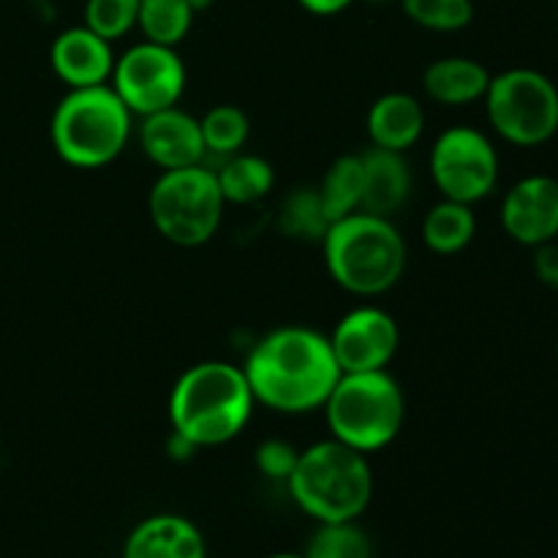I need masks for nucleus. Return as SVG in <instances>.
<instances>
[{
  "mask_svg": "<svg viewBox=\"0 0 558 558\" xmlns=\"http://www.w3.org/2000/svg\"><path fill=\"white\" fill-rule=\"evenodd\" d=\"M194 16L189 0H140L136 27L147 41L178 47L191 33Z\"/></svg>",
  "mask_w": 558,
  "mask_h": 558,
  "instance_id": "obj_22",
  "label": "nucleus"
},
{
  "mask_svg": "<svg viewBox=\"0 0 558 558\" xmlns=\"http://www.w3.org/2000/svg\"><path fill=\"white\" fill-rule=\"evenodd\" d=\"M365 131L371 147L409 153L425 134V107L412 93L390 90L371 104Z\"/></svg>",
  "mask_w": 558,
  "mask_h": 558,
  "instance_id": "obj_16",
  "label": "nucleus"
},
{
  "mask_svg": "<svg viewBox=\"0 0 558 558\" xmlns=\"http://www.w3.org/2000/svg\"><path fill=\"white\" fill-rule=\"evenodd\" d=\"M298 3L314 16H336L347 11L354 0H298Z\"/></svg>",
  "mask_w": 558,
  "mask_h": 558,
  "instance_id": "obj_30",
  "label": "nucleus"
},
{
  "mask_svg": "<svg viewBox=\"0 0 558 558\" xmlns=\"http://www.w3.org/2000/svg\"><path fill=\"white\" fill-rule=\"evenodd\" d=\"M327 338L341 374L385 371L401 347V327L390 311L365 303L347 311Z\"/></svg>",
  "mask_w": 558,
  "mask_h": 558,
  "instance_id": "obj_11",
  "label": "nucleus"
},
{
  "mask_svg": "<svg viewBox=\"0 0 558 558\" xmlns=\"http://www.w3.org/2000/svg\"><path fill=\"white\" fill-rule=\"evenodd\" d=\"M490 71L466 54H447L423 71V90L439 107H469L485 98Z\"/></svg>",
  "mask_w": 558,
  "mask_h": 558,
  "instance_id": "obj_18",
  "label": "nucleus"
},
{
  "mask_svg": "<svg viewBox=\"0 0 558 558\" xmlns=\"http://www.w3.org/2000/svg\"><path fill=\"white\" fill-rule=\"evenodd\" d=\"M287 488L294 505L316 523L360 521L374 499V469L365 452L327 436L300 450Z\"/></svg>",
  "mask_w": 558,
  "mask_h": 558,
  "instance_id": "obj_4",
  "label": "nucleus"
},
{
  "mask_svg": "<svg viewBox=\"0 0 558 558\" xmlns=\"http://www.w3.org/2000/svg\"><path fill=\"white\" fill-rule=\"evenodd\" d=\"M123 558H207V543L191 518L158 512L131 529Z\"/></svg>",
  "mask_w": 558,
  "mask_h": 558,
  "instance_id": "obj_15",
  "label": "nucleus"
},
{
  "mask_svg": "<svg viewBox=\"0 0 558 558\" xmlns=\"http://www.w3.org/2000/svg\"><path fill=\"white\" fill-rule=\"evenodd\" d=\"M278 227H281L283 234H289V238L311 240V243H319V240L325 238L330 221H327L319 194H316V185L314 189H294L292 194L283 199Z\"/></svg>",
  "mask_w": 558,
  "mask_h": 558,
  "instance_id": "obj_25",
  "label": "nucleus"
},
{
  "mask_svg": "<svg viewBox=\"0 0 558 558\" xmlns=\"http://www.w3.org/2000/svg\"><path fill=\"white\" fill-rule=\"evenodd\" d=\"M332 439L352 450L379 452L398 439L407 423V396L390 371L341 374L322 407Z\"/></svg>",
  "mask_w": 558,
  "mask_h": 558,
  "instance_id": "obj_6",
  "label": "nucleus"
},
{
  "mask_svg": "<svg viewBox=\"0 0 558 558\" xmlns=\"http://www.w3.org/2000/svg\"><path fill=\"white\" fill-rule=\"evenodd\" d=\"M300 450L287 439H265L256 447L254 463L267 480L272 483H287L292 477L294 466H298Z\"/></svg>",
  "mask_w": 558,
  "mask_h": 558,
  "instance_id": "obj_28",
  "label": "nucleus"
},
{
  "mask_svg": "<svg viewBox=\"0 0 558 558\" xmlns=\"http://www.w3.org/2000/svg\"><path fill=\"white\" fill-rule=\"evenodd\" d=\"M420 238L428 251L439 256H456L477 238V216L472 205L439 199L420 223Z\"/></svg>",
  "mask_w": 558,
  "mask_h": 558,
  "instance_id": "obj_19",
  "label": "nucleus"
},
{
  "mask_svg": "<svg viewBox=\"0 0 558 558\" xmlns=\"http://www.w3.org/2000/svg\"><path fill=\"white\" fill-rule=\"evenodd\" d=\"M216 178L227 205H256L276 189V169L265 156H256V153L240 150L227 156L221 169H216Z\"/></svg>",
  "mask_w": 558,
  "mask_h": 558,
  "instance_id": "obj_20",
  "label": "nucleus"
},
{
  "mask_svg": "<svg viewBox=\"0 0 558 558\" xmlns=\"http://www.w3.org/2000/svg\"><path fill=\"white\" fill-rule=\"evenodd\" d=\"M534 276L539 283L558 292V243H545L534 248Z\"/></svg>",
  "mask_w": 558,
  "mask_h": 558,
  "instance_id": "obj_29",
  "label": "nucleus"
},
{
  "mask_svg": "<svg viewBox=\"0 0 558 558\" xmlns=\"http://www.w3.org/2000/svg\"><path fill=\"white\" fill-rule=\"evenodd\" d=\"M414 25L434 33H458L474 22V0H401Z\"/></svg>",
  "mask_w": 558,
  "mask_h": 558,
  "instance_id": "obj_26",
  "label": "nucleus"
},
{
  "mask_svg": "<svg viewBox=\"0 0 558 558\" xmlns=\"http://www.w3.org/2000/svg\"><path fill=\"white\" fill-rule=\"evenodd\" d=\"M485 118L499 140L515 147H543L558 134V85L529 65L499 71L485 90Z\"/></svg>",
  "mask_w": 558,
  "mask_h": 558,
  "instance_id": "obj_8",
  "label": "nucleus"
},
{
  "mask_svg": "<svg viewBox=\"0 0 558 558\" xmlns=\"http://www.w3.org/2000/svg\"><path fill=\"white\" fill-rule=\"evenodd\" d=\"M430 178L441 199L480 205L499 185V150L485 131L450 125L430 145Z\"/></svg>",
  "mask_w": 558,
  "mask_h": 558,
  "instance_id": "obj_9",
  "label": "nucleus"
},
{
  "mask_svg": "<svg viewBox=\"0 0 558 558\" xmlns=\"http://www.w3.org/2000/svg\"><path fill=\"white\" fill-rule=\"evenodd\" d=\"M363 191H365V169L360 153H347L338 156L322 174V183L316 185L322 207H325L327 221H338L343 216L363 210Z\"/></svg>",
  "mask_w": 558,
  "mask_h": 558,
  "instance_id": "obj_21",
  "label": "nucleus"
},
{
  "mask_svg": "<svg viewBox=\"0 0 558 558\" xmlns=\"http://www.w3.org/2000/svg\"><path fill=\"white\" fill-rule=\"evenodd\" d=\"M556 352H558V349H556Z\"/></svg>",
  "mask_w": 558,
  "mask_h": 558,
  "instance_id": "obj_34",
  "label": "nucleus"
},
{
  "mask_svg": "<svg viewBox=\"0 0 558 558\" xmlns=\"http://www.w3.org/2000/svg\"><path fill=\"white\" fill-rule=\"evenodd\" d=\"M189 5H191V9H194V14H199V11L210 9L213 0H189Z\"/></svg>",
  "mask_w": 558,
  "mask_h": 558,
  "instance_id": "obj_31",
  "label": "nucleus"
},
{
  "mask_svg": "<svg viewBox=\"0 0 558 558\" xmlns=\"http://www.w3.org/2000/svg\"><path fill=\"white\" fill-rule=\"evenodd\" d=\"M365 191L363 210L374 216L392 218L412 196V167L407 153L381 150V147H365L363 153Z\"/></svg>",
  "mask_w": 558,
  "mask_h": 558,
  "instance_id": "obj_17",
  "label": "nucleus"
},
{
  "mask_svg": "<svg viewBox=\"0 0 558 558\" xmlns=\"http://www.w3.org/2000/svg\"><path fill=\"white\" fill-rule=\"evenodd\" d=\"M227 199L218 185L216 169L194 163L167 169L147 191V216L153 229L178 248H199L218 234Z\"/></svg>",
  "mask_w": 558,
  "mask_h": 558,
  "instance_id": "obj_7",
  "label": "nucleus"
},
{
  "mask_svg": "<svg viewBox=\"0 0 558 558\" xmlns=\"http://www.w3.org/2000/svg\"><path fill=\"white\" fill-rule=\"evenodd\" d=\"M256 407L278 414H311L325 407L341 379L330 338L305 325H283L262 336L243 363Z\"/></svg>",
  "mask_w": 558,
  "mask_h": 558,
  "instance_id": "obj_1",
  "label": "nucleus"
},
{
  "mask_svg": "<svg viewBox=\"0 0 558 558\" xmlns=\"http://www.w3.org/2000/svg\"><path fill=\"white\" fill-rule=\"evenodd\" d=\"M140 0H87L85 25L107 41H118L136 27Z\"/></svg>",
  "mask_w": 558,
  "mask_h": 558,
  "instance_id": "obj_27",
  "label": "nucleus"
},
{
  "mask_svg": "<svg viewBox=\"0 0 558 558\" xmlns=\"http://www.w3.org/2000/svg\"><path fill=\"white\" fill-rule=\"evenodd\" d=\"M254 392L243 365L227 360H205L178 376L169 392L172 434L205 450L238 439L254 417Z\"/></svg>",
  "mask_w": 558,
  "mask_h": 558,
  "instance_id": "obj_2",
  "label": "nucleus"
},
{
  "mask_svg": "<svg viewBox=\"0 0 558 558\" xmlns=\"http://www.w3.org/2000/svg\"><path fill=\"white\" fill-rule=\"evenodd\" d=\"M327 276L354 298H379L403 278L409 248L392 218L357 210L327 227L319 240Z\"/></svg>",
  "mask_w": 558,
  "mask_h": 558,
  "instance_id": "obj_3",
  "label": "nucleus"
},
{
  "mask_svg": "<svg viewBox=\"0 0 558 558\" xmlns=\"http://www.w3.org/2000/svg\"><path fill=\"white\" fill-rule=\"evenodd\" d=\"M134 136V114L109 85L74 87L54 107L49 140L60 161L104 169L123 156Z\"/></svg>",
  "mask_w": 558,
  "mask_h": 558,
  "instance_id": "obj_5",
  "label": "nucleus"
},
{
  "mask_svg": "<svg viewBox=\"0 0 558 558\" xmlns=\"http://www.w3.org/2000/svg\"><path fill=\"white\" fill-rule=\"evenodd\" d=\"M49 65L69 90L109 85L114 69L112 41L93 33L87 25L65 27L49 47Z\"/></svg>",
  "mask_w": 558,
  "mask_h": 558,
  "instance_id": "obj_14",
  "label": "nucleus"
},
{
  "mask_svg": "<svg viewBox=\"0 0 558 558\" xmlns=\"http://www.w3.org/2000/svg\"><path fill=\"white\" fill-rule=\"evenodd\" d=\"M305 558H374V543L357 521L319 523L303 550Z\"/></svg>",
  "mask_w": 558,
  "mask_h": 558,
  "instance_id": "obj_24",
  "label": "nucleus"
},
{
  "mask_svg": "<svg viewBox=\"0 0 558 558\" xmlns=\"http://www.w3.org/2000/svg\"><path fill=\"white\" fill-rule=\"evenodd\" d=\"M501 229L512 243L539 248L558 240V180L554 174H526L507 189L499 207Z\"/></svg>",
  "mask_w": 558,
  "mask_h": 558,
  "instance_id": "obj_12",
  "label": "nucleus"
},
{
  "mask_svg": "<svg viewBox=\"0 0 558 558\" xmlns=\"http://www.w3.org/2000/svg\"><path fill=\"white\" fill-rule=\"evenodd\" d=\"M267 558H305L303 556V550H278V554H272V556H267Z\"/></svg>",
  "mask_w": 558,
  "mask_h": 558,
  "instance_id": "obj_32",
  "label": "nucleus"
},
{
  "mask_svg": "<svg viewBox=\"0 0 558 558\" xmlns=\"http://www.w3.org/2000/svg\"><path fill=\"white\" fill-rule=\"evenodd\" d=\"M202 140H205V150L213 156H234L245 147L251 136V120L234 104H218V107L207 109L199 118Z\"/></svg>",
  "mask_w": 558,
  "mask_h": 558,
  "instance_id": "obj_23",
  "label": "nucleus"
},
{
  "mask_svg": "<svg viewBox=\"0 0 558 558\" xmlns=\"http://www.w3.org/2000/svg\"><path fill=\"white\" fill-rule=\"evenodd\" d=\"M368 3H387V0H368Z\"/></svg>",
  "mask_w": 558,
  "mask_h": 558,
  "instance_id": "obj_33",
  "label": "nucleus"
},
{
  "mask_svg": "<svg viewBox=\"0 0 558 558\" xmlns=\"http://www.w3.org/2000/svg\"><path fill=\"white\" fill-rule=\"evenodd\" d=\"M140 120L142 123L136 125V136H140L142 153L161 172L194 167V163H202V158L207 156L199 118L180 109V104Z\"/></svg>",
  "mask_w": 558,
  "mask_h": 558,
  "instance_id": "obj_13",
  "label": "nucleus"
},
{
  "mask_svg": "<svg viewBox=\"0 0 558 558\" xmlns=\"http://www.w3.org/2000/svg\"><path fill=\"white\" fill-rule=\"evenodd\" d=\"M189 85V69L178 47L156 41H140L114 58L109 87L134 118H147L161 109L178 107Z\"/></svg>",
  "mask_w": 558,
  "mask_h": 558,
  "instance_id": "obj_10",
  "label": "nucleus"
}]
</instances>
